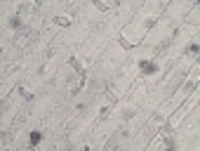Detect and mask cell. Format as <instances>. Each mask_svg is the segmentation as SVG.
I'll list each match as a JSON object with an SVG mask.
<instances>
[{
  "instance_id": "cell-1",
  "label": "cell",
  "mask_w": 200,
  "mask_h": 151,
  "mask_svg": "<svg viewBox=\"0 0 200 151\" xmlns=\"http://www.w3.org/2000/svg\"><path fill=\"white\" fill-rule=\"evenodd\" d=\"M141 71H144V73H153V71H155V66H153V64H146V61H144V64H141Z\"/></svg>"
},
{
  "instance_id": "cell-2",
  "label": "cell",
  "mask_w": 200,
  "mask_h": 151,
  "mask_svg": "<svg viewBox=\"0 0 200 151\" xmlns=\"http://www.w3.org/2000/svg\"><path fill=\"white\" fill-rule=\"evenodd\" d=\"M40 137H42V135H40L38 130H35V132H31V144H38V142H40Z\"/></svg>"
}]
</instances>
